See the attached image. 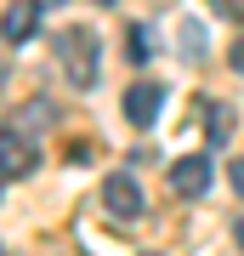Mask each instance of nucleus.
<instances>
[{"label":"nucleus","instance_id":"nucleus-1","mask_svg":"<svg viewBox=\"0 0 244 256\" xmlns=\"http://www.w3.org/2000/svg\"><path fill=\"white\" fill-rule=\"evenodd\" d=\"M51 52H57V63H63V74L74 86H97V34L91 28H63V34L51 40Z\"/></svg>","mask_w":244,"mask_h":256},{"label":"nucleus","instance_id":"nucleus-2","mask_svg":"<svg viewBox=\"0 0 244 256\" xmlns=\"http://www.w3.org/2000/svg\"><path fill=\"white\" fill-rule=\"evenodd\" d=\"M102 210H108L114 222H136L142 216V188H136V176H108V182H102Z\"/></svg>","mask_w":244,"mask_h":256},{"label":"nucleus","instance_id":"nucleus-3","mask_svg":"<svg viewBox=\"0 0 244 256\" xmlns=\"http://www.w3.org/2000/svg\"><path fill=\"white\" fill-rule=\"evenodd\" d=\"M210 176H216L210 154H182V160L171 165V188L182 194V200H199V194H210Z\"/></svg>","mask_w":244,"mask_h":256},{"label":"nucleus","instance_id":"nucleus-4","mask_svg":"<svg viewBox=\"0 0 244 256\" xmlns=\"http://www.w3.org/2000/svg\"><path fill=\"white\" fill-rule=\"evenodd\" d=\"M159 108H165V86H159V80H136L131 92H125V120H131L136 131H148V126H154Z\"/></svg>","mask_w":244,"mask_h":256},{"label":"nucleus","instance_id":"nucleus-5","mask_svg":"<svg viewBox=\"0 0 244 256\" xmlns=\"http://www.w3.org/2000/svg\"><path fill=\"white\" fill-rule=\"evenodd\" d=\"M28 171H34V148H28V137L17 126H6V137H0V176L6 182H23Z\"/></svg>","mask_w":244,"mask_h":256},{"label":"nucleus","instance_id":"nucleus-6","mask_svg":"<svg viewBox=\"0 0 244 256\" xmlns=\"http://www.w3.org/2000/svg\"><path fill=\"white\" fill-rule=\"evenodd\" d=\"M34 28H40V6H34V0H11V6H6V46L11 52L28 46Z\"/></svg>","mask_w":244,"mask_h":256},{"label":"nucleus","instance_id":"nucleus-7","mask_svg":"<svg viewBox=\"0 0 244 256\" xmlns=\"http://www.w3.org/2000/svg\"><path fill=\"white\" fill-rule=\"evenodd\" d=\"M176 46H182V57H188V63H199V57H205V23H199V18H182Z\"/></svg>","mask_w":244,"mask_h":256},{"label":"nucleus","instance_id":"nucleus-8","mask_svg":"<svg viewBox=\"0 0 244 256\" xmlns=\"http://www.w3.org/2000/svg\"><path fill=\"white\" fill-rule=\"evenodd\" d=\"M227 131H233V108L227 102H210V148H222Z\"/></svg>","mask_w":244,"mask_h":256},{"label":"nucleus","instance_id":"nucleus-9","mask_svg":"<svg viewBox=\"0 0 244 256\" xmlns=\"http://www.w3.org/2000/svg\"><path fill=\"white\" fill-rule=\"evenodd\" d=\"M125 46H131V63H148V52H154V46H148V28H131Z\"/></svg>","mask_w":244,"mask_h":256},{"label":"nucleus","instance_id":"nucleus-10","mask_svg":"<svg viewBox=\"0 0 244 256\" xmlns=\"http://www.w3.org/2000/svg\"><path fill=\"white\" fill-rule=\"evenodd\" d=\"M205 6H210V12H222V18H239V6H244V0H205Z\"/></svg>","mask_w":244,"mask_h":256},{"label":"nucleus","instance_id":"nucleus-11","mask_svg":"<svg viewBox=\"0 0 244 256\" xmlns=\"http://www.w3.org/2000/svg\"><path fill=\"white\" fill-rule=\"evenodd\" d=\"M227 176H233V188L244 194V160H233V165H227Z\"/></svg>","mask_w":244,"mask_h":256},{"label":"nucleus","instance_id":"nucleus-12","mask_svg":"<svg viewBox=\"0 0 244 256\" xmlns=\"http://www.w3.org/2000/svg\"><path fill=\"white\" fill-rule=\"evenodd\" d=\"M233 68L244 74V40H239V46H233Z\"/></svg>","mask_w":244,"mask_h":256},{"label":"nucleus","instance_id":"nucleus-13","mask_svg":"<svg viewBox=\"0 0 244 256\" xmlns=\"http://www.w3.org/2000/svg\"><path fill=\"white\" fill-rule=\"evenodd\" d=\"M233 239H239V250H244V216H239V222H233Z\"/></svg>","mask_w":244,"mask_h":256},{"label":"nucleus","instance_id":"nucleus-14","mask_svg":"<svg viewBox=\"0 0 244 256\" xmlns=\"http://www.w3.org/2000/svg\"><path fill=\"white\" fill-rule=\"evenodd\" d=\"M34 6H40V12H51V6H68V0H34Z\"/></svg>","mask_w":244,"mask_h":256},{"label":"nucleus","instance_id":"nucleus-15","mask_svg":"<svg viewBox=\"0 0 244 256\" xmlns=\"http://www.w3.org/2000/svg\"><path fill=\"white\" fill-rule=\"evenodd\" d=\"M97 6H114V0H97Z\"/></svg>","mask_w":244,"mask_h":256},{"label":"nucleus","instance_id":"nucleus-16","mask_svg":"<svg viewBox=\"0 0 244 256\" xmlns=\"http://www.w3.org/2000/svg\"><path fill=\"white\" fill-rule=\"evenodd\" d=\"M142 256H159V250H142Z\"/></svg>","mask_w":244,"mask_h":256}]
</instances>
